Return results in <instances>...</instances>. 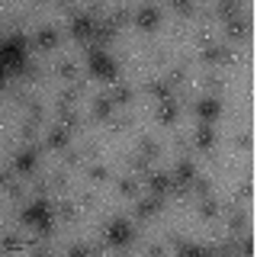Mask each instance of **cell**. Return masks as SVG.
Masks as SVG:
<instances>
[{"label": "cell", "mask_w": 257, "mask_h": 257, "mask_svg": "<svg viewBox=\"0 0 257 257\" xmlns=\"http://www.w3.org/2000/svg\"><path fill=\"white\" fill-rule=\"evenodd\" d=\"M87 58H90V71L96 77H103V80H112L116 84V77H119V71H116V64H112V58L106 52H103L100 45H90L87 48Z\"/></svg>", "instance_id": "obj_1"}, {"label": "cell", "mask_w": 257, "mask_h": 257, "mask_svg": "<svg viewBox=\"0 0 257 257\" xmlns=\"http://www.w3.org/2000/svg\"><path fill=\"white\" fill-rule=\"evenodd\" d=\"M96 7L87 13H71V23H68V32L77 39V42H87V39L93 36V26H96Z\"/></svg>", "instance_id": "obj_2"}, {"label": "cell", "mask_w": 257, "mask_h": 257, "mask_svg": "<svg viewBox=\"0 0 257 257\" xmlns=\"http://www.w3.org/2000/svg\"><path fill=\"white\" fill-rule=\"evenodd\" d=\"M36 161H39V145L32 142V145H23V148L13 155V167H16L23 177H29L32 171H36Z\"/></svg>", "instance_id": "obj_3"}, {"label": "cell", "mask_w": 257, "mask_h": 257, "mask_svg": "<svg viewBox=\"0 0 257 257\" xmlns=\"http://www.w3.org/2000/svg\"><path fill=\"white\" fill-rule=\"evenodd\" d=\"M199 58H203V64H215V61H235V52H231L228 45L206 42V45H199Z\"/></svg>", "instance_id": "obj_4"}, {"label": "cell", "mask_w": 257, "mask_h": 257, "mask_svg": "<svg viewBox=\"0 0 257 257\" xmlns=\"http://www.w3.org/2000/svg\"><path fill=\"white\" fill-rule=\"evenodd\" d=\"M135 235V228L128 225L125 219H116V222H109V228H106V235H103V241L106 244H125V241H132Z\"/></svg>", "instance_id": "obj_5"}, {"label": "cell", "mask_w": 257, "mask_h": 257, "mask_svg": "<svg viewBox=\"0 0 257 257\" xmlns=\"http://www.w3.org/2000/svg\"><path fill=\"white\" fill-rule=\"evenodd\" d=\"M193 148L196 151H212L215 148V128L209 125V122H199L196 125V132H193Z\"/></svg>", "instance_id": "obj_6"}, {"label": "cell", "mask_w": 257, "mask_h": 257, "mask_svg": "<svg viewBox=\"0 0 257 257\" xmlns=\"http://www.w3.org/2000/svg\"><path fill=\"white\" fill-rule=\"evenodd\" d=\"M161 206H164V196H158V193H151V196H139V203H135V215H139V219H151L155 212H161Z\"/></svg>", "instance_id": "obj_7"}, {"label": "cell", "mask_w": 257, "mask_h": 257, "mask_svg": "<svg viewBox=\"0 0 257 257\" xmlns=\"http://www.w3.org/2000/svg\"><path fill=\"white\" fill-rule=\"evenodd\" d=\"M148 190L151 193H158V196H164V193H171V187H174V177L167 174V171H148Z\"/></svg>", "instance_id": "obj_8"}, {"label": "cell", "mask_w": 257, "mask_h": 257, "mask_svg": "<svg viewBox=\"0 0 257 257\" xmlns=\"http://www.w3.org/2000/svg\"><path fill=\"white\" fill-rule=\"evenodd\" d=\"M158 122L161 125H171L177 122V116H180V103H177V96H171V100H158Z\"/></svg>", "instance_id": "obj_9"}, {"label": "cell", "mask_w": 257, "mask_h": 257, "mask_svg": "<svg viewBox=\"0 0 257 257\" xmlns=\"http://www.w3.org/2000/svg\"><path fill=\"white\" fill-rule=\"evenodd\" d=\"M116 32H119V26L109 20V16L96 20V26H93V39H96V45H109L112 39H116Z\"/></svg>", "instance_id": "obj_10"}, {"label": "cell", "mask_w": 257, "mask_h": 257, "mask_svg": "<svg viewBox=\"0 0 257 257\" xmlns=\"http://www.w3.org/2000/svg\"><path fill=\"white\" fill-rule=\"evenodd\" d=\"M135 23H139V29H145V32L158 29V23H161V10H158V7H142V10L135 13Z\"/></svg>", "instance_id": "obj_11"}, {"label": "cell", "mask_w": 257, "mask_h": 257, "mask_svg": "<svg viewBox=\"0 0 257 257\" xmlns=\"http://www.w3.org/2000/svg\"><path fill=\"white\" fill-rule=\"evenodd\" d=\"M145 93H151L155 100H171L174 87L167 84V80H161V77H148V80H145Z\"/></svg>", "instance_id": "obj_12"}, {"label": "cell", "mask_w": 257, "mask_h": 257, "mask_svg": "<svg viewBox=\"0 0 257 257\" xmlns=\"http://www.w3.org/2000/svg\"><path fill=\"white\" fill-rule=\"evenodd\" d=\"M68 135H71V128L58 122V125H52V128H48L45 145H48V148H55V151H61V148H68Z\"/></svg>", "instance_id": "obj_13"}, {"label": "cell", "mask_w": 257, "mask_h": 257, "mask_svg": "<svg viewBox=\"0 0 257 257\" xmlns=\"http://www.w3.org/2000/svg\"><path fill=\"white\" fill-rule=\"evenodd\" d=\"M55 74L64 77L68 84H80V71H77V64L71 58H58V61H55Z\"/></svg>", "instance_id": "obj_14"}, {"label": "cell", "mask_w": 257, "mask_h": 257, "mask_svg": "<svg viewBox=\"0 0 257 257\" xmlns=\"http://www.w3.org/2000/svg\"><path fill=\"white\" fill-rule=\"evenodd\" d=\"M55 109H58V119H61V125H68L71 132L74 128H80V122H84V116L74 109V106H64V103H55Z\"/></svg>", "instance_id": "obj_15"}, {"label": "cell", "mask_w": 257, "mask_h": 257, "mask_svg": "<svg viewBox=\"0 0 257 257\" xmlns=\"http://www.w3.org/2000/svg\"><path fill=\"white\" fill-rule=\"evenodd\" d=\"M171 177H174V183H193V177H196V167H193V161L180 158V161L174 164Z\"/></svg>", "instance_id": "obj_16"}, {"label": "cell", "mask_w": 257, "mask_h": 257, "mask_svg": "<svg viewBox=\"0 0 257 257\" xmlns=\"http://www.w3.org/2000/svg\"><path fill=\"white\" fill-rule=\"evenodd\" d=\"M90 112H93V119H100V122H103V119H106V122H109V119H112V96L100 93V96H96V100H93Z\"/></svg>", "instance_id": "obj_17"}, {"label": "cell", "mask_w": 257, "mask_h": 257, "mask_svg": "<svg viewBox=\"0 0 257 257\" xmlns=\"http://www.w3.org/2000/svg\"><path fill=\"white\" fill-rule=\"evenodd\" d=\"M196 112L203 122H212L215 116H219V100L215 96H203V100H196Z\"/></svg>", "instance_id": "obj_18"}, {"label": "cell", "mask_w": 257, "mask_h": 257, "mask_svg": "<svg viewBox=\"0 0 257 257\" xmlns=\"http://www.w3.org/2000/svg\"><path fill=\"white\" fill-rule=\"evenodd\" d=\"M109 96H112V103H122V106H128V103L135 100V87H132V84H125V80H116Z\"/></svg>", "instance_id": "obj_19"}, {"label": "cell", "mask_w": 257, "mask_h": 257, "mask_svg": "<svg viewBox=\"0 0 257 257\" xmlns=\"http://www.w3.org/2000/svg\"><path fill=\"white\" fill-rule=\"evenodd\" d=\"M36 45L42 48V52H52V48L58 45V29H55V26H42L36 32Z\"/></svg>", "instance_id": "obj_20"}, {"label": "cell", "mask_w": 257, "mask_h": 257, "mask_svg": "<svg viewBox=\"0 0 257 257\" xmlns=\"http://www.w3.org/2000/svg\"><path fill=\"white\" fill-rule=\"evenodd\" d=\"M225 228H228L231 235L244 231V228H247V215L241 212V209H235V206H231V209H228V215H225Z\"/></svg>", "instance_id": "obj_21"}, {"label": "cell", "mask_w": 257, "mask_h": 257, "mask_svg": "<svg viewBox=\"0 0 257 257\" xmlns=\"http://www.w3.org/2000/svg\"><path fill=\"white\" fill-rule=\"evenodd\" d=\"M23 109H26V119H32V122H42L45 116V106L39 96H23Z\"/></svg>", "instance_id": "obj_22"}, {"label": "cell", "mask_w": 257, "mask_h": 257, "mask_svg": "<svg viewBox=\"0 0 257 257\" xmlns=\"http://www.w3.org/2000/svg\"><path fill=\"white\" fill-rule=\"evenodd\" d=\"M55 212H58V219H61V222H77L80 209H77L74 199H61V203H55Z\"/></svg>", "instance_id": "obj_23"}, {"label": "cell", "mask_w": 257, "mask_h": 257, "mask_svg": "<svg viewBox=\"0 0 257 257\" xmlns=\"http://www.w3.org/2000/svg\"><path fill=\"white\" fill-rule=\"evenodd\" d=\"M116 190H119V196H128V199H135L139 196V180H135V177H119L116 180Z\"/></svg>", "instance_id": "obj_24"}, {"label": "cell", "mask_w": 257, "mask_h": 257, "mask_svg": "<svg viewBox=\"0 0 257 257\" xmlns=\"http://www.w3.org/2000/svg\"><path fill=\"white\" fill-rule=\"evenodd\" d=\"M199 215L203 219H215L219 215V199L209 193V196H199Z\"/></svg>", "instance_id": "obj_25"}, {"label": "cell", "mask_w": 257, "mask_h": 257, "mask_svg": "<svg viewBox=\"0 0 257 257\" xmlns=\"http://www.w3.org/2000/svg\"><path fill=\"white\" fill-rule=\"evenodd\" d=\"M225 32H228V36H247V20L244 16H231V20H225Z\"/></svg>", "instance_id": "obj_26"}, {"label": "cell", "mask_w": 257, "mask_h": 257, "mask_svg": "<svg viewBox=\"0 0 257 257\" xmlns=\"http://www.w3.org/2000/svg\"><path fill=\"white\" fill-rule=\"evenodd\" d=\"M139 151H142L145 158H151V161H155V158L161 155V142H158V139H151V135H145V139L139 142Z\"/></svg>", "instance_id": "obj_27"}, {"label": "cell", "mask_w": 257, "mask_h": 257, "mask_svg": "<svg viewBox=\"0 0 257 257\" xmlns=\"http://www.w3.org/2000/svg\"><path fill=\"white\" fill-rule=\"evenodd\" d=\"M87 177H90L93 183H103V180H109V167L100 164V161H93V164H87Z\"/></svg>", "instance_id": "obj_28"}, {"label": "cell", "mask_w": 257, "mask_h": 257, "mask_svg": "<svg viewBox=\"0 0 257 257\" xmlns=\"http://www.w3.org/2000/svg\"><path fill=\"white\" fill-rule=\"evenodd\" d=\"M80 90H84V84H68L64 90L58 93V103H64V106H71V103H77Z\"/></svg>", "instance_id": "obj_29"}, {"label": "cell", "mask_w": 257, "mask_h": 257, "mask_svg": "<svg viewBox=\"0 0 257 257\" xmlns=\"http://www.w3.org/2000/svg\"><path fill=\"white\" fill-rule=\"evenodd\" d=\"M183 80H187V68H183V64H174V68L167 71V84H171V87H180Z\"/></svg>", "instance_id": "obj_30"}, {"label": "cell", "mask_w": 257, "mask_h": 257, "mask_svg": "<svg viewBox=\"0 0 257 257\" xmlns=\"http://www.w3.org/2000/svg\"><path fill=\"white\" fill-rule=\"evenodd\" d=\"M109 128H112V132H125V128H132V116H128V112L112 116V119H109Z\"/></svg>", "instance_id": "obj_31"}, {"label": "cell", "mask_w": 257, "mask_h": 257, "mask_svg": "<svg viewBox=\"0 0 257 257\" xmlns=\"http://www.w3.org/2000/svg\"><path fill=\"white\" fill-rule=\"evenodd\" d=\"M128 161H132V171H135V174H148V167H151V158H145L142 151H135V155L128 158Z\"/></svg>", "instance_id": "obj_32"}, {"label": "cell", "mask_w": 257, "mask_h": 257, "mask_svg": "<svg viewBox=\"0 0 257 257\" xmlns=\"http://www.w3.org/2000/svg\"><path fill=\"white\" fill-rule=\"evenodd\" d=\"M36 132H39V122H32V119H26V122L20 125V135H23V142H26V145L36 142Z\"/></svg>", "instance_id": "obj_33"}, {"label": "cell", "mask_w": 257, "mask_h": 257, "mask_svg": "<svg viewBox=\"0 0 257 257\" xmlns=\"http://www.w3.org/2000/svg\"><path fill=\"white\" fill-rule=\"evenodd\" d=\"M32 190H36V196H48V190H52V180L42 174H36L32 177Z\"/></svg>", "instance_id": "obj_34"}, {"label": "cell", "mask_w": 257, "mask_h": 257, "mask_svg": "<svg viewBox=\"0 0 257 257\" xmlns=\"http://www.w3.org/2000/svg\"><path fill=\"white\" fill-rule=\"evenodd\" d=\"M215 13H219L222 20H231V16H238V4L235 0H222V4L215 7Z\"/></svg>", "instance_id": "obj_35"}, {"label": "cell", "mask_w": 257, "mask_h": 257, "mask_svg": "<svg viewBox=\"0 0 257 257\" xmlns=\"http://www.w3.org/2000/svg\"><path fill=\"white\" fill-rule=\"evenodd\" d=\"M48 180H52V190H58V193H64V190H68V174H64V171H55V174H48Z\"/></svg>", "instance_id": "obj_36"}, {"label": "cell", "mask_w": 257, "mask_h": 257, "mask_svg": "<svg viewBox=\"0 0 257 257\" xmlns=\"http://www.w3.org/2000/svg\"><path fill=\"white\" fill-rule=\"evenodd\" d=\"M203 80H206V87H209V90H212V93H219L222 87H225V80H222V74H215V71H209V74H206Z\"/></svg>", "instance_id": "obj_37"}, {"label": "cell", "mask_w": 257, "mask_h": 257, "mask_svg": "<svg viewBox=\"0 0 257 257\" xmlns=\"http://www.w3.org/2000/svg\"><path fill=\"white\" fill-rule=\"evenodd\" d=\"M190 190H193V193H199V196H209V193H212V183H209V180H199V177H193Z\"/></svg>", "instance_id": "obj_38"}, {"label": "cell", "mask_w": 257, "mask_h": 257, "mask_svg": "<svg viewBox=\"0 0 257 257\" xmlns=\"http://www.w3.org/2000/svg\"><path fill=\"white\" fill-rule=\"evenodd\" d=\"M174 10L180 13V16H193V13H196V7H193L190 0H174Z\"/></svg>", "instance_id": "obj_39"}, {"label": "cell", "mask_w": 257, "mask_h": 257, "mask_svg": "<svg viewBox=\"0 0 257 257\" xmlns=\"http://www.w3.org/2000/svg\"><path fill=\"white\" fill-rule=\"evenodd\" d=\"M171 247H174V251H199V247L193 244V241H187V238H174Z\"/></svg>", "instance_id": "obj_40"}, {"label": "cell", "mask_w": 257, "mask_h": 257, "mask_svg": "<svg viewBox=\"0 0 257 257\" xmlns=\"http://www.w3.org/2000/svg\"><path fill=\"white\" fill-rule=\"evenodd\" d=\"M90 151H64V164H80Z\"/></svg>", "instance_id": "obj_41"}, {"label": "cell", "mask_w": 257, "mask_h": 257, "mask_svg": "<svg viewBox=\"0 0 257 257\" xmlns=\"http://www.w3.org/2000/svg\"><path fill=\"white\" fill-rule=\"evenodd\" d=\"M109 20L116 23V26H119V23H128V10H125V7H116V10L109 13Z\"/></svg>", "instance_id": "obj_42"}, {"label": "cell", "mask_w": 257, "mask_h": 257, "mask_svg": "<svg viewBox=\"0 0 257 257\" xmlns=\"http://www.w3.org/2000/svg\"><path fill=\"white\" fill-rule=\"evenodd\" d=\"M235 145L247 151V148H251V132H238V135H235Z\"/></svg>", "instance_id": "obj_43"}, {"label": "cell", "mask_w": 257, "mask_h": 257, "mask_svg": "<svg viewBox=\"0 0 257 257\" xmlns=\"http://www.w3.org/2000/svg\"><path fill=\"white\" fill-rule=\"evenodd\" d=\"M68 251H71V254H90L93 247H90V244H84V241H74V244H71Z\"/></svg>", "instance_id": "obj_44"}, {"label": "cell", "mask_w": 257, "mask_h": 257, "mask_svg": "<svg viewBox=\"0 0 257 257\" xmlns=\"http://www.w3.org/2000/svg\"><path fill=\"white\" fill-rule=\"evenodd\" d=\"M238 199H251V180H244L238 187Z\"/></svg>", "instance_id": "obj_45"}, {"label": "cell", "mask_w": 257, "mask_h": 257, "mask_svg": "<svg viewBox=\"0 0 257 257\" xmlns=\"http://www.w3.org/2000/svg\"><path fill=\"white\" fill-rule=\"evenodd\" d=\"M174 148H177V151H187V148H190V139H183V135H177Z\"/></svg>", "instance_id": "obj_46"}, {"label": "cell", "mask_w": 257, "mask_h": 257, "mask_svg": "<svg viewBox=\"0 0 257 257\" xmlns=\"http://www.w3.org/2000/svg\"><path fill=\"white\" fill-rule=\"evenodd\" d=\"M148 254H164V244L161 241H148Z\"/></svg>", "instance_id": "obj_47"}, {"label": "cell", "mask_w": 257, "mask_h": 257, "mask_svg": "<svg viewBox=\"0 0 257 257\" xmlns=\"http://www.w3.org/2000/svg\"><path fill=\"white\" fill-rule=\"evenodd\" d=\"M93 199H96V196H93L90 190H87V193H80V203H84V206H93Z\"/></svg>", "instance_id": "obj_48"}, {"label": "cell", "mask_w": 257, "mask_h": 257, "mask_svg": "<svg viewBox=\"0 0 257 257\" xmlns=\"http://www.w3.org/2000/svg\"><path fill=\"white\" fill-rule=\"evenodd\" d=\"M4 247H20V238H13V235L4 238Z\"/></svg>", "instance_id": "obj_49"}]
</instances>
